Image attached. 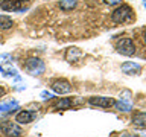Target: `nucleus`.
Instances as JSON below:
<instances>
[{
	"label": "nucleus",
	"instance_id": "1",
	"mask_svg": "<svg viewBox=\"0 0 146 137\" xmlns=\"http://www.w3.org/2000/svg\"><path fill=\"white\" fill-rule=\"evenodd\" d=\"M23 68H25L26 73H29L31 76H38V75H43L44 70H46V66L43 63L41 58H36V57H31L25 59L23 63Z\"/></svg>",
	"mask_w": 146,
	"mask_h": 137
},
{
	"label": "nucleus",
	"instance_id": "2",
	"mask_svg": "<svg viewBox=\"0 0 146 137\" xmlns=\"http://www.w3.org/2000/svg\"><path fill=\"white\" fill-rule=\"evenodd\" d=\"M132 17H134V12H132L131 6H128V5H122V6L116 8L111 14V20L114 23H117V25L132 20Z\"/></svg>",
	"mask_w": 146,
	"mask_h": 137
},
{
	"label": "nucleus",
	"instance_id": "3",
	"mask_svg": "<svg viewBox=\"0 0 146 137\" xmlns=\"http://www.w3.org/2000/svg\"><path fill=\"white\" fill-rule=\"evenodd\" d=\"M116 50L123 57H132L135 53V44L131 38H120L116 43Z\"/></svg>",
	"mask_w": 146,
	"mask_h": 137
},
{
	"label": "nucleus",
	"instance_id": "4",
	"mask_svg": "<svg viewBox=\"0 0 146 137\" xmlns=\"http://www.w3.org/2000/svg\"><path fill=\"white\" fill-rule=\"evenodd\" d=\"M0 130H2L3 134H6L8 137H18L21 136V128L17 122H12V120H6L3 123H0Z\"/></svg>",
	"mask_w": 146,
	"mask_h": 137
},
{
	"label": "nucleus",
	"instance_id": "5",
	"mask_svg": "<svg viewBox=\"0 0 146 137\" xmlns=\"http://www.w3.org/2000/svg\"><path fill=\"white\" fill-rule=\"evenodd\" d=\"M0 8L6 12H25V9H27V6L21 3V0H3L0 3Z\"/></svg>",
	"mask_w": 146,
	"mask_h": 137
},
{
	"label": "nucleus",
	"instance_id": "6",
	"mask_svg": "<svg viewBox=\"0 0 146 137\" xmlns=\"http://www.w3.org/2000/svg\"><path fill=\"white\" fill-rule=\"evenodd\" d=\"M113 98H107V96H93V98L88 99V104L93 105V107H100V108H110L114 105Z\"/></svg>",
	"mask_w": 146,
	"mask_h": 137
},
{
	"label": "nucleus",
	"instance_id": "7",
	"mask_svg": "<svg viewBox=\"0 0 146 137\" xmlns=\"http://www.w3.org/2000/svg\"><path fill=\"white\" fill-rule=\"evenodd\" d=\"M52 91L56 94H66V93H70L72 91V85L70 82L66 81V79H56L52 82Z\"/></svg>",
	"mask_w": 146,
	"mask_h": 137
},
{
	"label": "nucleus",
	"instance_id": "8",
	"mask_svg": "<svg viewBox=\"0 0 146 137\" xmlns=\"http://www.w3.org/2000/svg\"><path fill=\"white\" fill-rule=\"evenodd\" d=\"M36 113L35 111H29V110H23L15 116V122L18 125H26V123H31L35 119Z\"/></svg>",
	"mask_w": 146,
	"mask_h": 137
},
{
	"label": "nucleus",
	"instance_id": "9",
	"mask_svg": "<svg viewBox=\"0 0 146 137\" xmlns=\"http://www.w3.org/2000/svg\"><path fill=\"white\" fill-rule=\"evenodd\" d=\"M141 70V66L137 63H132V61H126L122 64V72L126 73V75H137Z\"/></svg>",
	"mask_w": 146,
	"mask_h": 137
},
{
	"label": "nucleus",
	"instance_id": "10",
	"mask_svg": "<svg viewBox=\"0 0 146 137\" xmlns=\"http://www.w3.org/2000/svg\"><path fill=\"white\" fill-rule=\"evenodd\" d=\"M132 123L139 128H146V113L139 111L132 116Z\"/></svg>",
	"mask_w": 146,
	"mask_h": 137
},
{
	"label": "nucleus",
	"instance_id": "11",
	"mask_svg": "<svg viewBox=\"0 0 146 137\" xmlns=\"http://www.w3.org/2000/svg\"><path fill=\"white\" fill-rule=\"evenodd\" d=\"M73 105V100L68 99V98H59L58 100L53 102V107L58 108V110H68Z\"/></svg>",
	"mask_w": 146,
	"mask_h": 137
},
{
	"label": "nucleus",
	"instance_id": "12",
	"mask_svg": "<svg viewBox=\"0 0 146 137\" xmlns=\"http://www.w3.org/2000/svg\"><path fill=\"white\" fill-rule=\"evenodd\" d=\"M114 107H116L119 111L128 113V111H131V110H132V102H131V100H123V99H120V100H116V102H114Z\"/></svg>",
	"mask_w": 146,
	"mask_h": 137
},
{
	"label": "nucleus",
	"instance_id": "13",
	"mask_svg": "<svg viewBox=\"0 0 146 137\" xmlns=\"http://www.w3.org/2000/svg\"><path fill=\"white\" fill-rule=\"evenodd\" d=\"M79 57H82V52L78 47H70L67 50V55H66V59L67 61H70V63H73V61H76Z\"/></svg>",
	"mask_w": 146,
	"mask_h": 137
},
{
	"label": "nucleus",
	"instance_id": "14",
	"mask_svg": "<svg viewBox=\"0 0 146 137\" xmlns=\"http://www.w3.org/2000/svg\"><path fill=\"white\" fill-rule=\"evenodd\" d=\"M14 25L12 18L8 17V15H0V29L2 31H6V29H11Z\"/></svg>",
	"mask_w": 146,
	"mask_h": 137
},
{
	"label": "nucleus",
	"instance_id": "15",
	"mask_svg": "<svg viewBox=\"0 0 146 137\" xmlns=\"http://www.w3.org/2000/svg\"><path fill=\"white\" fill-rule=\"evenodd\" d=\"M17 108H18V102H17V100H9V102L0 104V113L9 111V110H17Z\"/></svg>",
	"mask_w": 146,
	"mask_h": 137
},
{
	"label": "nucleus",
	"instance_id": "16",
	"mask_svg": "<svg viewBox=\"0 0 146 137\" xmlns=\"http://www.w3.org/2000/svg\"><path fill=\"white\" fill-rule=\"evenodd\" d=\"M59 8L62 11H72L73 8H76V0H61L59 2Z\"/></svg>",
	"mask_w": 146,
	"mask_h": 137
},
{
	"label": "nucleus",
	"instance_id": "17",
	"mask_svg": "<svg viewBox=\"0 0 146 137\" xmlns=\"http://www.w3.org/2000/svg\"><path fill=\"white\" fill-rule=\"evenodd\" d=\"M41 96H43V99L44 100H50V99H52V98H55V96H53V93H50V91H43V93H41Z\"/></svg>",
	"mask_w": 146,
	"mask_h": 137
},
{
	"label": "nucleus",
	"instance_id": "18",
	"mask_svg": "<svg viewBox=\"0 0 146 137\" xmlns=\"http://www.w3.org/2000/svg\"><path fill=\"white\" fill-rule=\"evenodd\" d=\"M105 3H108V5H119V3H122V0H105Z\"/></svg>",
	"mask_w": 146,
	"mask_h": 137
},
{
	"label": "nucleus",
	"instance_id": "19",
	"mask_svg": "<svg viewBox=\"0 0 146 137\" xmlns=\"http://www.w3.org/2000/svg\"><path fill=\"white\" fill-rule=\"evenodd\" d=\"M5 93H6V91H5V88H3V87H0V98H3Z\"/></svg>",
	"mask_w": 146,
	"mask_h": 137
},
{
	"label": "nucleus",
	"instance_id": "20",
	"mask_svg": "<svg viewBox=\"0 0 146 137\" xmlns=\"http://www.w3.org/2000/svg\"><path fill=\"white\" fill-rule=\"evenodd\" d=\"M122 137H140V136H137V134H123Z\"/></svg>",
	"mask_w": 146,
	"mask_h": 137
},
{
	"label": "nucleus",
	"instance_id": "21",
	"mask_svg": "<svg viewBox=\"0 0 146 137\" xmlns=\"http://www.w3.org/2000/svg\"><path fill=\"white\" fill-rule=\"evenodd\" d=\"M143 41H145V43H146V29L143 31Z\"/></svg>",
	"mask_w": 146,
	"mask_h": 137
},
{
	"label": "nucleus",
	"instance_id": "22",
	"mask_svg": "<svg viewBox=\"0 0 146 137\" xmlns=\"http://www.w3.org/2000/svg\"><path fill=\"white\" fill-rule=\"evenodd\" d=\"M0 72H3V68H2V66H0Z\"/></svg>",
	"mask_w": 146,
	"mask_h": 137
},
{
	"label": "nucleus",
	"instance_id": "23",
	"mask_svg": "<svg viewBox=\"0 0 146 137\" xmlns=\"http://www.w3.org/2000/svg\"><path fill=\"white\" fill-rule=\"evenodd\" d=\"M145 8H146V3H145Z\"/></svg>",
	"mask_w": 146,
	"mask_h": 137
}]
</instances>
